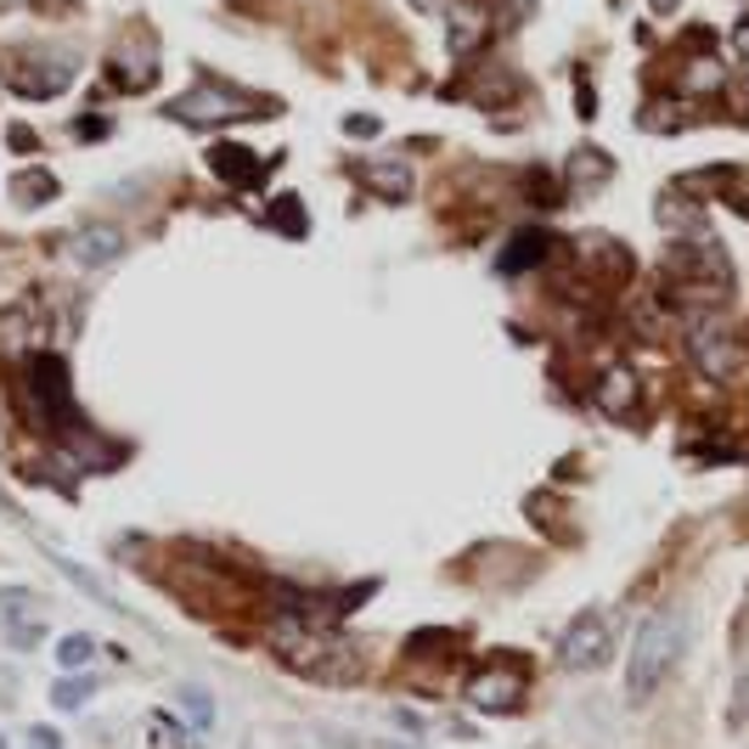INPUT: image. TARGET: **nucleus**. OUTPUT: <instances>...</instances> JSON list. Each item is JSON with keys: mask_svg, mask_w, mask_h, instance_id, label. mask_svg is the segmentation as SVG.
<instances>
[{"mask_svg": "<svg viewBox=\"0 0 749 749\" xmlns=\"http://www.w3.org/2000/svg\"><path fill=\"white\" fill-rule=\"evenodd\" d=\"M682 642H687V620L676 608H653L631 642V660H626V705H648L660 693V682L682 660Z\"/></svg>", "mask_w": 749, "mask_h": 749, "instance_id": "obj_1", "label": "nucleus"}, {"mask_svg": "<svg viewBox=\"0 0 749 749\" xmlns=\"http://www.w3.org/2000/svg\"><path fill=\"white\" fill-rule=\"evenodd\" d=\"M271 648L283 653L288 671H299V676H310V682H327V687H350V682H361L355 648L339 642V637H327V631H316V626L283 620V626L271 631Z\"/></svg>", "mask_w": 749, "mask_h": 749, "instance_id": "obj_2", "label": "nucleus"}, {"mask_svg": "<svg viewBox=\"0 0 749 749\" xmlns=\"http://www.w3.org/2000/svg\"><path fill=\"white\" fill-rule=\"evenodd\" d=\"M29 400H34L40 429L52 434L57 445L90 434V423H79V406H74V389H68V361L63 355H34L29 361Z\"/></svg>", "mask_w": 749, "mask_h": 749, "instance_id": "obj_3", "label": "nucleus"}, {"mask_svg": "<svg viewBox=\"0 0 749 749\" xmlns=\"http://www.w3.org/2000/svg\"><path fill=\"white\" fill-rule=\"evenodd\" d=\"M164 113H169V119H180V124H198V130H209V124H238V119L260 113V97H249V90H238V85L203 79V85L186 90V97H175Z\"/></svg>", "mask_w": 749, "mask_h": 749, "instance_id": "obj_4", "label": "nucleus"}, {"mask_svg": "<svg viewBox=\"0 0 749 749\" xmlns=\"http://www.w3.org/2000/svg\"><path fill=\"white\" fill-rule=\"evenodd\" d=\"M687 355H693V366L705 372L711 384H733L738 372H744V344H738V333H733V327H722L711 310L687 327Z\"/></svg>", "mask_w": 749, "mask_h": 749, "instance_id": "obj_5", "label": "nucleus"}, {"mask_svg": "<svg viewBox=\"0 0 749 749\" xmlns=\"http://www.w3.org/2000/svg\"><path fill=\"white\" fill-rule=\"evenodd\" d=\"M608 626L597 620V615H581L570 631H564V642H558V660H564V671H597V665H608Z\"/></svg>", "mask_w": 749, "mask_h": 749, "instance_id": "obj_6", "label": "nucleus"}, {"mask_svg": "<svg viewBox=\"0 0 749 749\" xmlns=\"http://www.w3.org/2000/svg\"><path fill=\"white\" fill-rule=\"evenodd\" d=\"M519 698H525V676L513 665H485L467 676V705L474 711H519Z\"/></svg>", "mask_w": 749, "mask_h": 749, "instance_id": "obj_7", "label": "nucleus"}, {"mask_svg": "<svg viewBox=\"0 0 749 749\" xmlns=\"http://www.w3.org/2000/svg\"><path fill=\"white\" fill-rule=\"evenodd\" d=\"M124 249H130L124 231H119V225H102V220H97V225H79L74 238H68V260H74L79 271H108Z\"/></svg>", "mask_w": 749, "mask_h": 749, "instance_id": "obj_8", "label": "nucleus"}, {"mask_svg": "<svg viewBox=\"0 0 749 749\" xmlns=\"http://www.w3.org/2000/svg\"><path fill=\"white\" fill-rule=\"evenodd\" d=\"M68 85H74V63H68V57H40V63H23V68L12 74L18 97H40V102L63 97Z\"/></svg>", "mask_w": 749, "mask_h": 749, "instance_id": "obj_9", "label": "nucleus"}, {"mask_svg": "<svg viewBox=\"0 0 749 749\" xmlns=\"http://www.w3.org/2000/svg\"><path fill=\"white\" fill-rule=\"evenodd\" d=\"M361 186L372 198H384V203H406L411 198V164H400V158H366L361 164Z\"/></svg>", "mask_w": 749, "mask_h": 749, "instance_id": "obj_10", "label": "nucleus"}, {"mask_svg": "<svg viewBox=\"0 0 749 749\" xmlns=\"http://www.w3.org/2000/svg\"><path fill=\"white\" fill-rule=\"evenodd\" d=\"M209 169H214L225 186H260L271 164H260V158H254L249 147H238V142H220V147L209 153Z\"/></svg>", "mask_w": 749, "mask_h": 749, "instance_id": "obj_11", "label": "nucleus"}, {"mask_svg": "<svg viewBox=\"0 0 749 749\" xmlns=\"http://www.w3.org/2000/svg\"><path fill=\"white\" fill-rule=\"evenodd\" d=\"M547 249H552L547 231H519V238H513V243L502 249L496 271H502V276H525L530 265H541V260H547Z\"/></svg>", "mask_w": 749, "mask_h": 749, "instance_id": "obj_12", "label": "nucleus"}, {"mask_svg": "<svg viewBox=\"0 0 749 749\" xmlns=\"http://www.w3.org/2000/svg\"><path fill=\"white\" fill-rule=\"evenodd\" d=\"M597 406H603L608 417H626V411L637 406V378H631L626 366H615V372L597 384Z\"/></svg>", "mask_w": 749, "mask_h": 749, "instance_id": "obj_13", "label": "nucleus"}, {"mask_svg": "<svg viewBox=\"0 0 749 749\" xmlns=\"http://www.w3.org/2000/svg\"><path fill=\"white\" fill-rule=\"evenodd\" d=\"M175 705H180V716L192 722L198 733L214 727V693H209L203 682H180V687H175Z\"/></svg>", "mask_w": 749, "mask_h": 749, "instance_id": "obj_14", "label": "nucleus"}, {"mask_svg": "<svg viewBox=\"0 0 749 749\" xmlns=\"http://www.w3.org/2000/svg\"><path fill=\"white\" fill-rule=\"evenodd\" d=\"M90 698H97V676H79V671H68V676L52 687V705H57V711H85Z\"/></svg>", "mask_w": 749, "mask_h": 749, "instance_id": "obj_15", "label": "nucleus"}, {"mask_svg": "<svg viewBox=\"0 0 749 749\" xmlns=\"http://www.w3.org/2000/svg\"><path fill=\"white\" fill-rule=\"evenodd\" d=\"M57 570H63V575H68V581H74L85 597H97L102 608H113V615H124V603H119V597H113V592H108L97 575H85V564H74V558H57Z\"/></svg>", "mask_w": 749, "mask_h": 749, "instance_id": "obj_16", "label": "nucleus"}, {"mask_svg": "<svg viewBox=\"0 0 749 749\" xmlns=\"http://www.w3.org/2000/svg\"><path fill=\"white\" fill-rule=\"evenodd\" d=\"M485 29H491L485 18H474L467 7H451V52H456V57H467V52H474V40H480Z\"/></svg>", "mask_w": 749, "mask_h": 749, "instance_id": "obj_17", "label": "nucleus"}, {"mask_svg": "<svg viewBox=\"0 0 749 749\" xmlns=\"http://www.w3.org/2000/svg\"><path fill=\"white\" fill-rule=\"evenodd\" d=\"M265 220H271L276 231H283V238H305V231H310V220L299 214V198H294V192H283V198H276V203L265 209Z\"/></svg>", "mask_w": 749, "mask_h": 749, "instance_id": "obj_18", "label": "nucleus"}, {"mask_svg": "<svg viewBox=\"0 0 749 749\" xmlns=\"http://www.w3.org/2000/svg\"><path fill=\"white\" fill-rule=\"evenodd\" d=\"M12 198L18 203H45V198H57V175H45V169H29L12 180Z\"/></svg>", "mask_w": 749, "mask_h": 749, "instance_id": "obj_19", "label": "nucleus"}, {"mask_svg": "<svg viewBox=\"0 0 749 749\" xmlns=\"http://www.w3.org/2000/svg\"><path fill=\"white\" fill-rule=\"evenodd\" d=\"M90 660H97V637L74 631V637H63V642H57V665H63V671H85Z\"/></svg>", "mask_w": 749, "mask_h": 749, "instance_id": "obj_20", "label": "nucleus"}, {"mask_svg": "<svg viewBox=\"0 0 749 749\" xmlns=\"http://www.w3.org/2000/svg\"><path fill=\"white\" fill-rule=\"evenodd\" d=\"M570 175H575V180L586 175V186H597V180H608V158H603V153H581Z\"/></svg>", "mask_w": 749, "mask_h": 749, "instance_id": "obj_21", "label": "nucleus"}, {"mask_svg": "<svg viewBox=\"0 0 749 749\" xmlns=\"http://www.w3.org/2000/svg\"><path fill=\"white\" fill-rule=\"evenodd\" d=\"M108 130H113V124H108V119H97V113H90V119H79V124H74V135H79V142H102Z\"/></svg>", "mask_w": 749, "mask_h": 749, "instance_id": "obj_22", "label": "nucleus"}, {"mask_svg": "<svg viewBox=\"0 0 749 749\" xmlns=\"http://www.w3.org/2000/svg\"><path fill=\"white\" fill-rule=\"evenodd\" d=\"M344 130H350V135H378V119H372V113H355V119H344Z\"/></svg>", "mask_w": 749, "mask_h": 749, "instance_id": "obj_23", "label": "nucleus"}, {"mask_svg": "<svg viewBox=\"0 0 749 749\" xmlns=\"http://www.w3.org/2000/svg\"><path fill=\"white\" fill-rule=\"evenodd\" d=\"M29 738H34V749H63V738H57V727H34Z\"/></svg>", "mask_w": 749, "mask_h": 749, "instance_id": "obj_24", "label": "nucleus"}, {"mask_svg": "<svg viewBox=\"0 0 749 749\" xmlns=\"http://www.w3.org/2000/svg\"><path fill=\"white\" fill-rule=\"evenodd\" d=\"M0 513H7V519H18V525H29V519H23V507L12 502V491H7V485H0Z\"/></svg>", "mask_w": 749, "mask_h": 749, "instance_id": "obj_25", "label": "nucleus"}, {"mask_svg": "<svg viewBox=\"0 0 749 749\" xmlns=\"http://www.w3.org/2000/svg\"><path fill=\"white\" fill-rule=\"evenodd\" d=\"M733 40H738V52L749 57V23H738V34H733Z\"/></svg>", "mask_w": 749, "mask_h": 749, "instance_id": "obj_26", "label": "nucleus"}, {"mask_svg": "<svg viewBox=\"0 0 749 749\" xmlns=\"http://www.w3.org/2000/svg\"><path fill=\"white\" fill-rule=\"evenodd\" d=\"M676 7V0H653V12H671Z\"/></svg>", "mask_w": 749, "mask_h": 749, "instance_id": "obj_27", "label": "nucleus"}]
</instances>
